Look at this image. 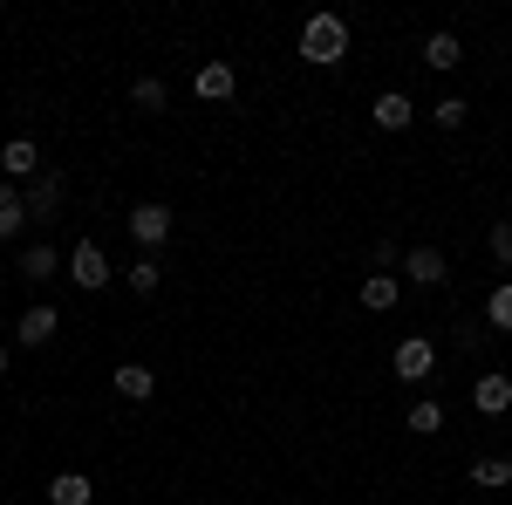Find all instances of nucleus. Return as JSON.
I'll return each mask as SVG.
<instances>
[{"label": "nucleus", "instance_id": "18", "mask_svg": "<svg viewBox=\"0 0 512 505\" xmlns=\"http://www.w3.org/2000/svg\"><path fill=\"white\" fill-rule=\"evenodd\" d=\"M130 103L158 117V110H164V103H171V96H164V82H158V76H137V82H130Z\"/></svg>", "mask_w": 512, "mask_h": 505}, {"label": "nucleus", "instance_id": "15", "mask_svg": "<svg viewBox=\"0 0 512 505\" xmlns=\"http://www.w3.org/2000/svg\"><path fill=\"white\" fill-rule=\"evenodd\" d=\"M396 294H403V280H396V273H369V280H362V308H369V314L396 308Z\"/></svg>", "mask_w": 512, "mask_h": 505}, {"label": "nucleus", "instance_id": "19", "mask_svg": "<svg viewBox=\"0 0 512 505\" xmlns=\"http://www.w3.org/2000/svg\"><path fill=\"white\" fill-rule=\"evenodd\" d=\"M410 430H417V437H437V430H444V403H431V396L410 403Z\"/></svg>", "mask_w": 512, "mask_h": 505}, {"label": "nucleus", "instance_id": "7", "mask_svg": "<svg viewBox=\"0 0 512 505\" xmlns=\"http://www.w3.org/2000/svg\"><path fill=\"white\" fill-rule=\"evenodd\" d=\"M472 403H478V417H506V410H512V376L485 369V376L472 383Z\"/></svg>", "mask_w": 512, "mask_h": 505}, {"label": "nucleus", "instance_id": "21", "mask_svg": "<svg viewBox=\"0 0 512 505\" xmlns=\"http://www.w3.org/2000/svg\"><path fill=\"white\" fill-rule=\"evenodd\" d=\"M472 485H492V492H499V485H512V465H506V458H478Z\"/></svg>", "mask_w": 512, "mask_h": 505}, {"label": "nucleus", "instance_id": "2", "mask_svg": "<svg viewBox=\"0 0 512 505\" xmlns=\"http://www.w3.org/2000/svg\"><path fill=\"white\" fill-rule=\"evenodd\" d=\"M390 369L403 376V383H424V376L437 369V349L424 342V335H403V342H396V355H390Z\"/></svg>", "mask_w": 512, "mask_h": 505}, {"label": "nucleus", "instance_id": "6", "mask_svg": "<svg viewBox=\"0 0 512 505\" xmlns=\"http://www.w3.org/2000/svg\"><path fill=\"white\" fill-rule=\"evenodd\" d=\"M130 239H137V246H164V239H171V212H164L158 198H151V205H130Z\"/></svg>", "mask_w": 512, "mask_h": 505}, {"label": "nucleus", "instance_id": "23", "mask_svg": "<svg viewBox=\"0 0 512 505\" xmlns=\"http://www.w3.org/2000/svg\"><path fill=\"white\" fill-rule=\"evenodd\" d=\"M158 280H164L158 260H137V267H130V287H137V294H158Z\"/></svg>", "mask_w": 512, "mask_h": 505}, {"label": "nucleus", "instance_id": "4", "mask_svg": "<svg viewBox=\"0 0 512 505\" xmlns=\"http://www.w3.org/2000/svg\"><path fill=\"white\" fill-rule=\"evenodd\" d=\"M403 280H417V287H444V280H451V260H444L437 246H410V253H403Z\"/></svg>", "mask_w": 512, "mask_h": 505}, {"label": "nucleus", "instance_id": "22", "mask_svg": "<svg viewBox=\"0 0 512 505\" xmlns=\"http://www.w3.org/2000/svg\"><path fill=\"white\" fill-rule=\"evenodd\" d=\"M431 117H437V130H465V96H444V103H431Z\"/></svg>", "mask_w": 512, "mask_h": 505}, {"label": "nucleus", "instance_id": "9", "mask_svg": "<svg viewBox=\"0 0 512 505\" xmlns=\"http://www.w3.org/2000/svg\"><path fill=\"white\" fill-rule=\"evenodd\" d=\"M192 89H198V96H205V103H226V96H233V89H239L233 62H205V69H198V76H192Z\"/></svg>", "mask_w": 512, "mask_h": 505}, {"label": "nucleus", "instance_id": "5", "mask_svg": "<svg viewBox=\"0 0 512 505\" xmlns=\"http://www.w3.org/2000/svg\"><path fill=\"white\" fill-rule=\"evenodd\" d=\"M0 171H7L14 185H35V178H41V151H35V137H14V144H0Z\"/></svg>", "mask_w": 512, "mask_h": 505}, {"label": "nucleus", "instance_id": "1", "mask_svg": "<svg viewBox=\"0 0 512 505\" xmlns=\"http://www.w3.org/2000/svg\"><path fill=\"white\" fill-rule=\"evenodd\" d=\"M342 55H349V21H342V14H308V28H301V62L335 69Z\"/></svg>", "mask_w": 512, "mask_h": 505}, {"label": "nucleus", "instance_id": "11", "mask_svg": "<svg viewBox=\"0 0 512 505\" xmlns=\"http://www.w3.org/2000/svg\"><path fill=\"white\" fill-rule=\"evenodd\" d=\"M55 328H62V314H55V308H28L14 335H21V349H41V342H55Z\"/></svg>", "mask_w": 512, "mask_h": 505}, {"label": "nucleus", "instance_id": "16", "mask_svg": "<svg viewBox=\"0 0 512 505\" xmlns=\"http://www.w3.org/2000/svg\"><path fill=\"white\" fill-rule=\"evenodd\" d=\"M21 226H28V198L14 185H0V239H21Z\"/></svg>", "mask_w": 512, "mask_h": 505}, {"label": "nucleus", "instance_id": "14", "mask_svg": "<svg viewBox=\"0 0 512 505\" xmlns=\"http://www.w3.org/2000/svg\"><path fill=\"white\" fill-rule=\"evenodd\" d=\"M21 198H28V219H55V205H62V178H55V171H41Z\"/></svg>", "mask_w": 512, "mask_h": 505}, {"label": "nucleus", "instance_id": "25", "mask_svg": "<svg viewBox=\"0 0 512 505\" xmlns=\"http://www.w3.org/2000/svg\"><path fill=\"white\" fill-rule=\"evenodd\" d=\"M0 369H7V349H0Z\"/></svg>", "mask_w": 512, "mask_h": 505}, {"label": "nucleus", "instance_id": "13", "mask_svg": "<svg viewBox=\"0 0 512 505\" xmlns=\"http://www.w3.org/2000/svg\"><path fill=\"white\" fill-rule=\"evenodd\" d=\"M89 499H96V485L82 471H55L48 478V505H89Z\"/></svg>", "mask_w": 512, "mask_h": 505}, {"label": "nucleus", "instance_id": "3", "mask_svg": "<svg viewBox=\"0 0 512 505\" xmlns=\"http://www.w3.org/2000/svg\"><path fill=\"white\" fill-rule=\"evenodd\" d=\"M69 280L89 287V294H96V287H110V260H103V246H96V239H76V253H69Z\"/></svg>", "mask_w": 512, "mask_h": 505}, {"label": "nucleus", "instance_id": "12", "mask_svg": "<svg viewBox=\"0 0 512 505\" xmlns=\"http://www.w3.org/2000/svg\"><path fill=\"white\" fill-rule=\"evenodd\" d=\"M110 383H117V396H123V403H151V389H158V376H151L144 362H123V369L110 376Z\"/></svg>", "mask_w": 512, "mask_h": 505}, {"label": "nucleus", "instance_id": "20", "mask_svg": "<svg viewBox=\"0 0 512 505\" xmlns=\"http://www.w3.org/2000/svg\"><path fill=\"white\" fill-rule=\"evenodd\" d=\"M485 321H492V328H512V280H499V287L485 294Z\"/></svg>", "mask_w": 512, "mask_h": 505}, {"label": "nucleus", "instance_id": "17", "mask_svg": "<svg viewBox=\"0 0 512 505\" xmlns=\"http://www.w3.org/2000/svg\"><path fill=\"white\" fill-rule=\"evenodd\" d=\"M55 267H62L55 246H28V253H21V280H55Z\"/></svg>", "mask_w": 512, "mask_h": 505}, {"label": "nucleus", "instance_id": "24", "mask_svg": "<svg viewBox=\"0 0 512 505\" xmlns=\"http://www.w3.org/2000/svg\"><path fill=\"white\" fill-rule=\"evenodd\" d=\"M492 253L512 267V219H499V226H492Z\"/></svg>", "mask_w": 512, "mask_h": 505}, {"label": "nucleus", "instance_id": "8", "mask_svg": "<svg viewBox=\"0 0 512 505\" xmlns=\"http://www.w3.org/2000/svg\"><path fill=\"white\" fill-rule=\"evenodd\" d=\"M369 117H376V130H410V117H417V103H410L403 89H383V96L369 103Z\"/></svg>", "mask_w": 512, "mask_h": 505}, {"label": "nucleus", "instance_id": "10", "mask_svg": "<svg viewBox=\"0 0 512 505\" xmlns=\"http://www.w3.org/2000/svg\"><path fill=\"white\" fill-rule=\"evenodd\" d=\"M458 62H465V48H458V35H451V28H437V35L424 41V69H437V76H451Z\"/></svg>", "mask_w": 512, "mask_h": 505}]
</instances>
